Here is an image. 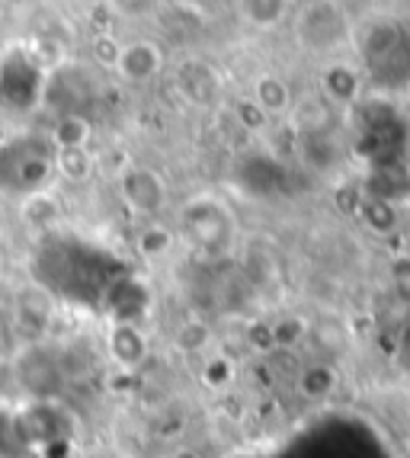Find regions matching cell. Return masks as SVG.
Wrapping results in <instances>:
<instances>
[{
    "instance_id": "obj_1",
    "label": "cell",
    "mask_w": 410,
    "mask_h": 458,
    "mask_svg": "<svg viewBox=\"0 0 410 458\" xmlns=\"http://www.w3.org/2000/svg\"><path fill=\"white\" fill-rule=\"evenodd\" d=\"M122 196L129 202L135 212L141 215H158L164 208V199H167V190L160 183V176L154 170L135 167L122 176Z\"/></svg>"
},
{
    "instance_id": "obj_2",
    "label": "cell",
    "mask_w": 410,
    "mask_h": 458,
    "mask_svg": "<svg viewBox=\"0 0 410 458\" xmlns=\"http://www.w3.org/2000/svg\"><path fill=\"white\" fill-rule=\"evenodd\" d=\"M221 206H209V218H202V212H199V206H190V212H186V231H190V237L196 241V244H202L205 250H218V244L225 241V234H221Z\"/></svg>"
},
{
    "instance_id": "obj_3",
    "label": "cell",
    "mask_w": 410,
    "mask_h": 458,
    "mask_svg": "<svg viewBox=\"0 0 410 458\" xmlns=\"http://www.w3.org/2000/svg\"><path fill=\"white\" fill-rule=\"evenodd\" d=\"M119 68L132 81H145V77H151L160 68V52L151 42H135V46H129L119 55Z\"/></svg>"
},
{
    "instance_id": "obj_4",
    "label": "cell",
    "mask_w": 410,
    "mask_h": 458,
    "mask_svg": "<svg viewBox=\"0 0 410 458\" xmlns=\"http://www.w3.org/2000/svg\"><path fill=\"white\" fill-rule=\"evenodd\" d=\"M109 350H113V360L119 366L132 369L145 360V336L138 334L135 327H129V324H119L109 334Z\"/></svg>"
},
{
    "instance_id": "obj_5",
    "label": "cell",
    "mask_w": 410,
    "mask_h": 458,
    "mask_svg": "<svg viewBox=\"0 0 410 458\" xmlns=\"http://www.w3.org/2000/svg\"><path fill=\"white\" fill-rule=\"evenodd\" d=\"M243 16L257 26H269L279 20V10H286V0H241Z\"/></svg>"
},
{
    "instance_id": "obj_6",
    "label": "cell",
    "mask_w": 410,
    "mask_h": 458,
    "mask_svg": "<svg viewBox=\"0 0 410 458\" xmlns=\"http://www.w3.org/2000/svg\"><path fill=\"white\" fill-rule=\"evenodd\" d=\"M318 10L324 16H330V20H334V26H337L334 32H330V30H318V38L312 42L314 48H327V46H334V42H340V38H343V13H340V7H337V4H330V0H318Z\"/></svg>"
},
{
    "instance_id": "obj_7",
    "label": "cell",
    "mask_w": 410,
    "mask_h": 458,
    "mask_svg": "<svg viewBox=\"0 0 410 458\" xmlns=\"http://www.w3.org/2000/svg\"><path fill=\"white\" fill-rule=\"evenodd\" d=\"M257 93H260V103H263V109H282L286 106V87L276 81V77H263L260 81V87H257Z\"/></svg>"
},
{
    "instance_id": "obj_8",
    "label": "cell",
    "mask_w": 410,
    "mask_h": 458,
    "mask_svg": "<svg viewBox=\"0 0 410 458\" xmlns=\"http://www.w3.org/2000/svg\"><path fill=\"white\" fill-rule=\"evenodd\" d=\"M10 334H16V324H13V308L10 305H4L0 301V344L7 340Z\"/></svg>"
},
{
    "instance_id": "obj_9",
    "label": "cell",
    "mask_w": 410,
    "mask_h": 458,
    "mask_svg": "<svg viewBox=\"0 0 410 458\" xmlns=\"http://www.w3.org/2000/svg\"><path fill=\"white\" fill-rule=\"evenodd\" d=\"M170 458H202V455H199L196 449H176V452H174V455H170Z\"/></svg>"
}]
</instances>
